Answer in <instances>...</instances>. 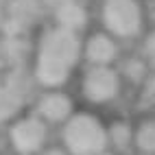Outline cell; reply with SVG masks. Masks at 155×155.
<instances>
[{"mask_svg": "<svg viewBox=\"0 0 155 155\" xmlns=\"http://www.w3.org/2000/svg\"><path fill=\"white\" fill-rule=\"evenodd\" d=\"M122 77L111 66H87L81 77V92L85 101L94 105H105L120 96Z\"/></svg>", "mask_w": 155, "mask_h": 155, "instance_id": "4", "label": "cell"}, {"mask_svg": "<svg viewBox=\"0 0 155 155\" xmlns=\"http://www.w3.org/2000/svg\"><path fill=\"white\" fill-rule=\"evenodd\" d=\"M44 2L53 5V7H59V5H66V2H77V0H44Z\"/></svg>", "mask_w": 155, "mask_h": 155, "instance_id": "15", "label": "cell"}, {"mask_svg": "<svg viewBox=\"0 0 155 155\" xmlns=\"http://www.w3.org/2000/svg\"><path fill=\"white\" fill-rule=\"evenodd\" d=\"M50 127L35 116V114H22L7 127V140L15 155H37L48 147Z\"/></svg>", "mask_w": 155, "mask_h": 155, "instance_id": "3", "label": "cell"}, {"mask_svg": "<svg viewBox=\"0 0 155 155\" xmlns=\"http://www.w3.org/2000/svg\"><path fill=\"white\" fill-rule=\"evenodd\" d=\"M83 57L90 66H111L118 57V44L107 33H94L83 44Z\"/></svg>", "mask_w": 155, "mask_h": 155, "instance_id": "8", "label": "cell"}, {"mask_svg": "<svg viewBox=\"0 0 155 155\" xmlns=\"http://www.w3.org/2000/svg\"><path fill=\"white\" fill-rule=\"evenodd\" d=\"M61 147L70 155H101L107 151V127L92 111H74L61 125Z\"/></svg>", "mask_w": 155, "mask_h": 155, "instance_id": "2", "label": "cell"}, {"mask_svg": "<svg viewBox=\"0 0 155 155\" xmlns=\"http://www.w3.org/2000/svg\"><path fill=\"white\" fill-rule=\"evenodd\" d=\"M37 155H70V153H68L64 147H61V144H59V147H50V144H48V147L42 149Z\"/></svg>", "mask_w": 155, "mask_h": 155, "instance_id": "13", "label": "cell"}, {"mask_svg": "<svg viewBox=\"0 0 155 155\" xmlns=\"http://www.w3.org/2000/svg\"><path fill=\"white\" fill-rule=\"evenodd\" d=\"M83 57V44L77 33L61 26L48 28L35 50L33 79L46 90L61 87L72 77Z\"/></svg>", "mask_w": 155, "mask_h": 155, "instance_id": "1", "label": "cell"}, {"mask_svg": "<svg viewBox=\"0 0 155 155\" xmlns=\"http://www.w3.org/2000/svg\"><path fill=\"white\" fill-rule=\"evenodd\" d=\"M107 127V147L116 155L127 153L133 149V122L125 118H116L111 120Z\"/></svg>", "mask_w": 155, "mask_h": 155, "instance_id": "9", "label": "cell"}, {"mask_svg": "<svg viewBox=\"0 0 155 155\" xmlns=\"http://www.w3.org/2000/svg\"><path fill=\"white\" fill-rule=\"evenodd\" d=\"M55 18H57V26L66 28V31H72V33H79L87 22V13L79 2L59 5L55 9Z\"/></svg>", "mask_w": 155, "mask_h": 155, "instance_id": "10", "label": "cell"}, {"mask_svg": "<svg viewBox=\"0 0 155 155\" xmlns=\"http://www.w3.org/2000/svg\"><path fill=\"white\" fill-rule=\"evenodd\" d=\"M26 105V87L20 81V68L13 74L0 77V125H9L18 116H22Z\"/></svg>", "mask_w": 155, "mask_h": 155, "instance_id": "7", "label": "cell"}, {"mask_svg": "<svg viewBox=\"0 0 155 155\" xmlns=\"http://www.w3.org/2000/svg\"><path fill=\"white\" fill-rule=\"evenodd\" d=\"M103 22L116 37H136L142 28V9L138 0H105Z\"/></svg>", "mask_w": 155, "mask_h": 155, "instance_id": "5", "label": "cell"}, {"mask_svg": "<svg viewBox=\"0 0 155 155\" xmlns=\"http://www.w3.org/2000/svg\"><path fill=\"white\" fill-rule=\"evenodd\" d=\"M125 74L131 81H142L144 74H147V66H144L140 59H131V61L125 64Z\"/></svg>", "mask_w": 155, "mask_h": 155, "instance_id": "12", "label": "cell"}, {"mask_svg": "<svg viewBox=\"0 0 155 155\" xmlns=\"http://www.w3.org/2000/svg\"><path fill=\"white\" fill-rule=\"evenodd\" d=\"M35 116H39L46 125H64V122L74 114V101L70 98V94H66L64 90H46L37 96L35 101Z\"/></svg>", "mask_w": 155, "mask_h": 155, "instance_id": "6", "label": "cell"}, {"mask_svg": "<svg viewBox=\"0 0 155 155\" xmlns=\"http://www.w3.org/2000/svg\"><path fill=\"white\" fill-rule=\"evenodd\" d=\"M147 53H149L151 57H155V35L149 37V42H147Z\"/></svg>", "mask_w": 155, "mask_h": 155, "instance_id": "14", "label": "cell"}, {"mask_svg": "<svg viewBox=\"0 0 155 155\" xmlns=\"http://www.w3.org/2000/svg\"><path fill=\"white\" fill-rule=\"evenodd\" d=\"M133 149L142 155H155V116H147L133 125Z\"/></svg>", "mask_w": 155, "mask_h": 155, "instance_id": "11", "label": "cell"}, {"mask_svg": "<svg viewBox=\"0 0 155 155\" xmlns=\"http://www.w3.org/2000/svg\"><path fill=\"white\" fill-rule=\"evenodd\" d=\"M0 57H2V55H0Z\"/></svg>", "mask_w": 155, "mask_h": 155, "instance_id": "17", "label": "cell"}, {"mask_svg": "<svg viewBox=\"0 0 155 155\" xmlns=\"http://www.w3.org/2000/svg\"><path fill=\"white\" fill-rule=\"evenodd\" d=\"M101 155H116V153H114V151H109V149H107V151H103Z\"/></svg>", "mask_w": 155, "mask_h": 155, "instance_id": "16", "label": "cell"}]
</instances>
